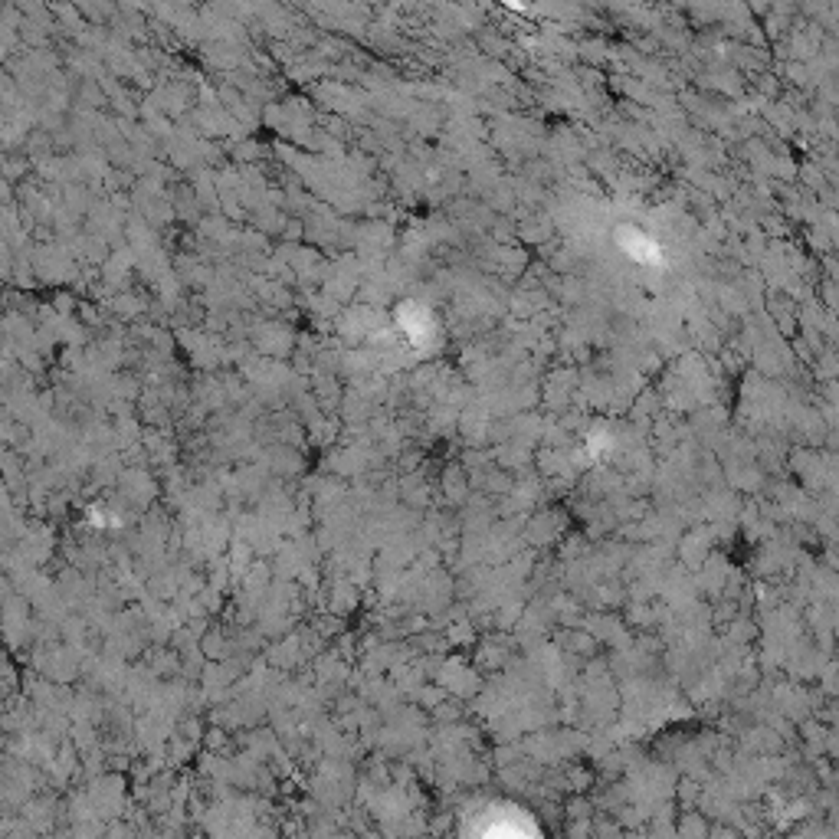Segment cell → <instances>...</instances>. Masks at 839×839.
<instances>
[{
  "mask_svg": "<svg viewBox=\"0 0 839 839\" xmlns=\"http://www.w3.org/2000/svg\"><path fill=\"white\" fill-rule=\"evenodd\" d=\"M617 243H620V250L630 259H636L640 266H659V259H663L659 243L649 233H643L640 227H620Z\"/></svg>",
  "mask_w": 839,
  "mask_h": 839,
  "instance_id": "6da1fadb",
  "label": "cell"
},
{
  "mask_svg": "<svg viewBox=\"0 0 839 839\" xmlns=\"http://www.w3.org/2000/svg\"><path fill=\"white\" fill-rule=\"evenodd\" d=\"M397 318H400V325H404V332L410 335L413 345H427V341L433 338V332H436L433 315L423 309V305H417V302H407Z\"/></svg>",
  "mask_w": 839,
  "mask_h": 839,
  "instance_id": "7a4b0ae2",
  "label": "cell"
}]
</instances>
